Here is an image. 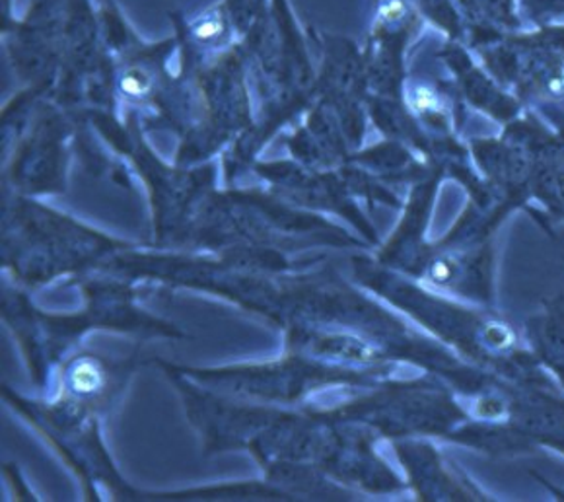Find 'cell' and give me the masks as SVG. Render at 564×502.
<instances>
[{"label":"cell","instance_id":"7a4b0ae2","mask_svg":"<svg viewBox=\"0 0 564 502\" xmlns=\"http://www.w3.org/2000/svg\"><path fill=\"white\" fill-rule=\"evenodd\" d=\"M457 67L462 73L465 96L471 100L474 108L481 109L490 118L512 123L520 113V103L505 92L485 70L474 65L467 55L459 53Z\"/></svg>","mask_w":564,"mask_h":502},{"label":"cell","instance_id":"6da1fadb","mask_svg":"<svg viewBox=\"0 0 564 502\" xmlns=\"http://www.w3.org/2000/svg\"><path fill=\"white\" fill-rule=\"evenodd\" d=\"M523 335L535 359L564 392V294L543 302V308L525 321Z\"/></svg>","mask_w":564,"mask_h":502},{"label":"cell","instance_id":"8992f818","mask_svg":"<svg viewBox=\"0 0 564 502\" xmlns=\"http://www.w3.org/2000/svg\"><path fill=\"white\" fill-rule=\"evenodd\" d=\"M549 118H553V123L556 127V139H558V143L564 146V116L563 113H558L555 111L553 116H551V111H549Z\"/></svg>","mask_w":564,"mask_h":502},{"label":"cell","instance_id":"277c9868","mask_svg":"<svg viewBox=\"0 0 564 502\" xmlns=\"http://www.w3.org/2000/svg\"><path fill=\"white\" fill-rule=\"evenodd\" d=\"M518 2L538 22L564 20V0H518Z\"/></svg>","mask_w":564,"mask_h":502},{"label":"cell","instance_id":"3957f363","mask_svg":"<svg viewBox=\"0 0 564 502\" xmlns=\"http://www.w3.org/2000/svg\"><path fill=\"white\" fill-rule=\"evenodd\" d=\"M70 384L78 394H94L101 388V370L96 362L83 360L70 372Z\"/></svg>","mask_w":564,"mask_h":502},{"label":"cell","instance_id":"5b68a950","mask_svg":"<svg viewBox=\"0 0 564 502\" xmlns=\"http://www.w3.org/2000/svg\"><path fill=\"white\" fill-rule=\"evenodd\" d=\"M123 90L131 96H141L147 90V78L144 76H124Z\"/></svg>","mask_w":564,"mask_h":502}]
</instances>
